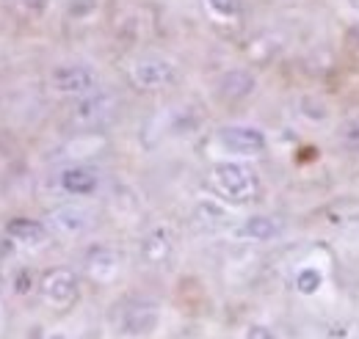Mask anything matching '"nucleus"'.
<instances>
[{"mask_svg": "<svg viewBox=\"0 0 359 339\" xmlns=\"http://www.w3.org/2000/svg\"><path fill=\"white\" fill-rule=\"evenodd\" d=\"M255 75L246 72V69H229L224 78L219 81V94L229 99V102H238V99H246L252 97L255 91Z\"/></svg>", "mask_w": 359, "mask_h": 339, "instance_id": "obj_13", "label": "nucleus"}, {"mask_svg": "<svg viewBox=\"0 0 359 339\" xmlns=\"http://www.w3.org/2000/svg\"><path fill=\"white\" fill-rule=\"evenodd\" d=\"M249 339H276L271 334L269 328H263V326H255V328H249Z\"/></svg>", "mask_w": 359, "mask_h": 339, "instance_id": "obj_21", "label": "nucleus"}, {"mask_svg": "<svg viewBox=\"0 0 359 339\" xmlns=\"http://www.w3.org/2000/svg\"><path fill=\"white\" fill-rule=\"evenodd\" d=\"M205 6H208V11H210L216 20H222V22H235V20L241 17V8H243L241 0H205Z\"/></svg>", "mask_w": 359, "mask_h": 339, "instance_id": "obj_16", "label": "nucleus"}, {"mask_svg": "<svg viewBox=\"0 0 359 339\" xmlns=\"http://www.w3.org/2000/svg\"><path fill=\"white\" fill-rule=\"evenodd\" d=\"M97 11V0H72L69 3V17L75 20H86Z\"/></svg>", "mask_w": 359, "mask_h": 339, "instance_id": "obj_20", "label": "nucleus"}, {"mask_svg": "<svg viewBox=\"0 0 359 339\" xmlns=\"http://www.w3.org/2000/svg\"><path fill=\"white\" fill-rule=\"evenodd\" d=\"M196 218L205 223V226H222L226 221V210L216 202H202L196 207Z\"/></svg>", "mask_w": 359, "mask_h": 339, "instance_id": "obj_17", "label": "nucleus"}, {"mask_svg": "<svg viewBox=\"0 0 359 339\" xmlns=\"http://www.w3.org/2000/svg\"><path fill=\"white\" fill-rule=\"evenodd\" d=\"M158 323H161V312H158V303H152V300H133L122 312V331L128 337L152 334L158 328Z\"/></svg>", "mask_w": 359, "mask_h": 339, "instance_id": "obj_6", "label": "nucleus"}, {"mask_svg": "<svg viewBox=\"0 0 359 339\" xmlns=\"http://www.w3.org/2000/svg\"><path fill=\"white\" fill-rule=\"evenodd\" d=\"M279 232H282L279 221H273V218H269V215H252V218H246V221L235 229L238 237H243V240H255V243H269V240H273Z\"/></svg>", "mask_w": 359, "mask_h": 339, "instance_id": "obj_12", "label": "nucleus"}, {"mask_svg": "<svg viewBox=\"0 0 359 339\" xmlns=\"http://www.w3.org/2000/svg\"><path fill=\"white\" fill-rule=\"evenodd\" d=\"M130 78H133V83L138 88L155 91V88H166V85L175 83L177 69L163 55H144V58H138L130 67Z\"/></svg>", "mask_w": 359, "mask_h": 339, "instance_id": "obj_2", "label": "nucleus"}, {"mask_svg": "<svg viewBox=\"0 0 359 339\" xmlns=\"http://www.w3.org/2000/svg\"><path fill=\"white\" fill-rule=\"evenodd\" d=\"M114 111H116V99L108 91H89L72 108V122L81 127H94V125H102L105 119H111Z\"/></svg>", "mask_w": 359, "mask_h": 339, "instance_id": "obj_5", "label": "nucleus"}, {"mask_svg": "<svg viewBox=\"0 0 359 339\" xmlns=\"http://www.w3.org/2000/svg\"><path fill=\"white\" fill-rule=\"evenodd\" d=\"M337 144L348 152H359V116H348L337 125Z\"/></svg>", "mask_w": 359, "mask_h": 339, "instance_id": "obj_15", "label": "nucleus"}, {"mask_svg": "<svg viewBox=\"0 0 359 339\" xmlns=\"http://www.w3.org/2000/svg\"><path fill=\"white\" fill-rule=\"evenodd\" d=\"M42 296L55 306H67L78 296V279L69 270H50L42 279Z\"/></svg>", "mask_w": 359, "mask_h": 339, "instance_id": "obj_7", "label": "nucleus"}, {"mask_svg": "<svg viewBox=\"0 0 359 339\" xmlns=\"http://www.w3.org/2000/svg\"><path fill=\"white\" fill-rule=\"evenodd\" d=\"M119 265H122L119 254L114 249H108V246L91 249L89 256H86V270H89L91 279H97V282H111L119 273Z\"/></svg>", "mask_w": 359, "mask_h": 339, "instance_id": "obj_9", "label": "nucleus"}, {"mask_svg": "<svg viewBox=\"0 0 359 339\" xmlns=\"http://www.w3.org/2000/svg\"><path fill=\"white\" fill-rule=\"evenodd\" d=\"M320 284H323V276H320L315 268H304V270L296 276V287H299V293H304V296L318 293Z\"/></svg>", "mask_w": 359, "mask_h": 339, "instance_id": "obj_19", "label": "nucleus"}, {"mask_svg": "<svg viewBox=\"0 0 359 339\" xmlns=\"http://www.w3.org/2000/svg\"><path fill=\"white\" fill-rule=\"evenodd\" d=\"M50 339H67V337H64V334H53Z\"/></svg>", "mask_w": 359, "mask_h": 339, "instance_id": "obj_23", "label": "nucleus"}, {"mask_svg": "<svg viewBox=\"0 0 359 339\" xmlns=\"http://www.w3.org/2000/svg\"><path fill=\"white\" fill-rule=\"evenodd\" d=\"M299 113L302 116H307V119H313V122H326V116H329V108H326V102L323 99H318L315 102V97H304L302 102H299Z\"/></svg>", "mask_w": 359, "mask_h": 339, "instance_id": "obj_18", "label": "nucleus"}, {"mask_svg": "<svg viewBox=\"0 0 359 339\" xmlns=\"http://www.w3.org/2000/svg\"><path fill=\"white\" fill-rule=\"evenodd\" d=\"M213 182L232 202H252L257 196V191H260L257 174L249 166H243V163H235V160L213 166Z\"/></svg>", "mask_w": 359, "mask_h": 339, "instance_id": "obj_1", "label": "nucleus"}, {"mask_svg": "<svg viewBox=\"0 0 359 339\" xmlns=\"http://www.w3.org/2000/svg\"><path fill=\"white\" fill-rule=\"evenodd\" d=\"M6 235H8L14 243L25 246V249H36V246H42L47 240L45 223L31 221V218H14V221H8Z\"/></svg>", "mask_w": 359, "mask_h": 339, "instance_id": "obj_10", "label": "nucleus"}, {"mask_svg": "<svg viewBox=\"0 0 359 339\" xmlns=\"http://www.w3.org/2000/svg\"><path fill=\"white\" fill-rule=\"evenodd\" d=\"M58 182H61V188H64L67 193H72V196H91V193L100 188V177H97V171L83 169V166L61 171Z\"/></svg>", "mask_w": 359, "mask_h": 339, "instance_id": "obj_11", "label": "nucleus"}, {"mask_svg": "<svg viewBox=\"0 0 359 339\" xmlns=\"http://www.w3.org/2000/svg\"><path fill=\"white\" fill-rule=\"evenodd\" d=\"M144 256L149 262H163L169 251H172V235L166 229H152L147 237H144V246H141Z\"/></svg>", "mask_w": 359, "mask_h": 339, "instance_id": "obj_14", "label": "nucleus"}, {"mask_svg": "<svg viewBox=\"0 0 359 339\" xmlns=\"http://www.w3.org/2000/svg\"><path fill=\"white\" fill-rule=\"evenodd\" d=\"M348 39H351V42L359 47V20L354 22V25H351V28H348Z\"/></svg>", "mask_w": 359, "mask_h": 339, "instance_id": "obj_22", "label": "nucleus"}, {"mask_svg": "<svg viewBox=\"0 0 359 339\" xmlns=\"http://www.w3.org/2000/svg\"><path fill=\"white\" fill-rule=\"evenodd\" d=\"M50 85L58 94H89L97 88V72L86 64H61L50 72Z\"/></svg>", "mask_w": 359, "mask_h": 339, "instance_id": "obj_4", "label": "nucleus"}, {"mask_svg": "<svg viewBox=\"0 0 359 339\" xmlns=\"http://www.w3.org/2000/svg\"><path fill=\"white\" fill-rule=\"evenodd\" d=\"M219 144L229 155L255 158V155L266 152V132L252 127V125H229V127L219 130Z\"/></svg>", "mask_w": 359, "mask_h": 339, "instance_id": "obj_3", "label": "nucleus"}, {"mask_svg": "<svg viewBox=\"0 0 359 339\" xmlns=\"http://www.w3.org/2000/svg\"><path fill=\"white\" fill-rule=\"evenodd\" d=\"M50 229L64 235V237H75V235H83L91 226V212L86 207H61L55 210L50 218Z\"/></svg>", "mask_w": 359, "mask_h": 339, "instance_id": "obj_8", "label": "nucleus"}]
</instances>
